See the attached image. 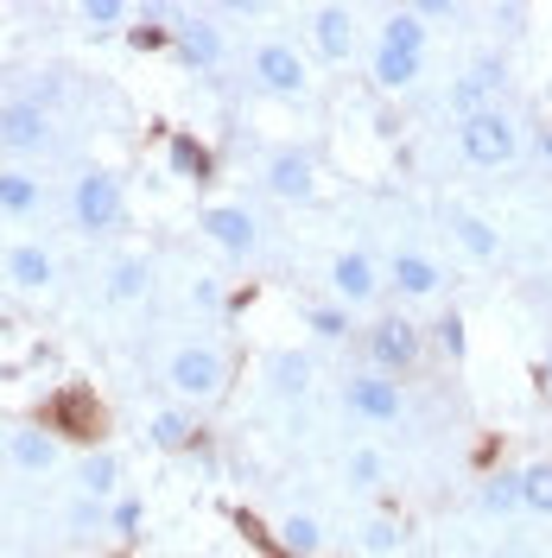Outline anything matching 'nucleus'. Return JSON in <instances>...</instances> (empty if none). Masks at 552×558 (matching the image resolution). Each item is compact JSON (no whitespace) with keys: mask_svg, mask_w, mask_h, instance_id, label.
<instances>
[{"mask_svg":"<svg viewBox=\"0 0 552 558\" xmlns=\"http://www.w3.org/2000/svg\"><path fill=\"white\" fill-rule=\"evenodd\" d=\"M121 216H128V197H121V178L108 172V166H83V172L70 178V222L83 235L121 229Z\"/></svg>","mask_w":552,"mask_h":558,"instance_id":"obj_1","label":"nucleus"},{"mask_svg":"<svg viewBox=\"0 0 552 558\" xmlns=\"http://www.w3.org/2000/svg\"><path fill=\"white\" fill-rule=\"evenodd\" d=\"M362 349H369V368H375V375H394V381H400V375H413L419 355H425V330H419L413 317L387 312L362 330Z\"/></svg>","mask_w":552,"mask_h":558,"instance_id":"obj_2","label":"nucleus"},{"mask_svg":"<svg viewBox=\"0 0 552 558\" xmlns=\"http://www.w3.org/2000/svg\"><path fill=\"white\" fill-rule=\"evenodd\" d=\"M457 153L470 159V166H483V172H495V166H508L520 153V128L508 108H483V114H464L457 121Z\"/></svg>","mask_w":552,"mask_h":558,"instance_id":"obj_3","label":"nucleus"},{"mask_svg":"<svg viewBox=\"0 0 552 558\" xmlns=\"http://www.w3.org/2000/svg\"><path fill=\"white\" fill-rule=\"evenodd\" d=\"M166 381H172L178 400L204 407V400H216V393L229 387V355L216 343H184V349H172V362H166Z\"/></svg>","mask_w":552,"mask_h":558,"instance_id":"obj_4","label":"nucleus"},{"mask_svg":"<svg viewBox=\"0 0 552 558\" xmlns=\"http://www.w3.org/2000/svg\"><path fill=\"white\" fill-rule=\"evenodd\" d=\"M254 83L267 89V96H279V102H305L311 96V70L305 58L286 45V38H267V45H254Z\"/></svg>","mask_w":552,"mask_h":558,"instance_id":"obj_5","label":"nucleus"},{"mask_svg":"<svg viewBox=\"0 0 552 558\" xmlns=\"http://www.w3.org/2000/svg\"><path fill=\"white\" fill-rule=\"evenodd\" d=\"M344 407L362 425H400V413H407V393H400V381L394 375H375V368H356L344 381Z\"/></svg>","mask_w":552,"mask_h":558,"instance_id":"obj_6","label":"nucleus"},{"mask_svg":"<svg viewBox=\"0 0 552 558\" xmlns=\"http://www.w3.org/2000/svg\"><path fill=\"white\" fill-rule=\"evenodd\" d=\"M502 89H508V64L502 58H477V64L464 70L457 83H451V114L464 121V114H483V108H502Z\"/></svg>","mask_w":552,"mask_h":558,"instance_id":"obj_7","label":"nucleus"},{"mask_svg":"<svg viewBox=\"0 0 552 558\" xmlns=\"http://www.w3.org/2000/svg\"><path fill=\"white\" fill-rule=\"evenodd\" d=\"M381 286H387V279H381V267L369 260V254H362V247H344V254L331 260V299H337L344 312H362V305H375Z\"/></svg>","mask_w":552,"mask_h":558,"instance_id":"obj_8","label":"nucleus"},{"mask_svg":"<svg viewBox=\"0 0 552 558\" xmlns=\"http://www.w3.org/2000/svg\"><path fill=\"white\" fill-rule=\"evenodd\" d=\"M197 229H204L223 254H236V260H248L254 242H261V222H254V209L248 204H209L204 216H197Z\"/></svg>","mask_w":552,"mask_h":558,"instance_id":"obj_9","label":"nucleus"},{"mask_svg":"<svg viewBox=\"0 0 552 558\" xmlns=\"http://www.w3.org/2000/svg\"><path fill=\"white\" fill-rule=\"evenodd\" d=\"M261 178H267V191H274V197H286V204H305V197H317V159H311V146H279Z\"/></svg>","mask_w":552,"mask_h":558,"instance_id":"obj_10","label":"nucleus"},{"mask_svg":"<svg viewBox=\"0 0 552 558\" xmlns=\"http://www.w3.org/2000/svg\"><path fill=\"white\" fill-rule=\"evenodd\" d=\"M172 45H178V58L191 70H223V58H229V38H223V26L216 20H204V13H184L172 26Z\"/></svg>","mask_w":552,"mask_h":558,"instance_id":"obj_11","label":"nucleus"},{"mask_svg":"<svg viewBox=\"0 0 552 558\" xmlns=\"http://www.w3.org/2000/svg\"><path fill=\"white\" fill-rule=\"evenodd\" d=\"M387 286H394L400 299H439V292H445V267H439L432 254H419V247H394Z\"/></svg>","mask_w":552,"mask_h":558,"instance_id":"obj_12","label":"nucleus"},{"mask_svg":"<svg viewBox=\"0 0 552 558\" xmlns=\"http://www.w3.org/2000/svg\"><path fill=\"white\" fill-rule=\"evenodd\" d=\"M0 146H7V153H45V146H51V114H45V102H7L0 108Z\"/></svg>","mask_w":552,"mask_h":558,"instance_id":"obj_13","label":"nucleus"},{"mask_svg":"<svg viewBox=\"0 0 552 558\" xmlns=\"http://www.w3.org/2000/svg\"><path fill=\"white\" fill-rule=\"evenodd\" d=\"M7 457H13V470L45 476V470H58V432L51 425H13L7 432Z\"/></svg>","mask_w":552,"mask_h":558,"instance_id":"obj_14","label":"nucleus"},{"mask_svg":"<svg viewBox=\"0 0 552 558\" xmlns=\"http://www.w3.org/2000/svg\"><path fill=\"white\" fill-rule=\"evenodd\" d=\"M311 45H317L331 64H349V58H356V13H349V7H317V13H311Z\"/></svg>","mask_w":552,"mask_h":558,"instance_id":"obj_15","label":"nucleus"},{"mask_svg":"<svg viewBox=\"0 0 552 558\" xmlns=\"http://www.w3.org/2000/svg\"><path fill=\"white\" fill-rule=\"evenodd\" d=\"M311 381H317V362H311L305 349H274L267 355V387H274L279 400H305Z\"/></svg>","mask_w":552,"mask_h":558,"instance_id":"obj_16","label":"nucleus"},{"mask_svg":"<svg viewBox=\"0 0 552 558\" xmlns=\"http://www.w3.org/2000/svg\"><path fill=\"white\" fill-rule=\"evenodd\" d=\"M7 279H13L20 292H45V286L58 279V260H51V247H45V242L7 247Z\"/></svg>","mask_w":552,"mask_h":558,"instance_id":"obj_17","label":"nucleus"},{"mask_svg":"<svg viewBox=\"0 0 552 558\" xmlns=\"http://www.w3.org/2000/svg\"><path fill=\"white\" fill-rule=\"evenodd\" d=\"M451 235H457V247L470 260H495L502 254V229L489 216H477V209H451Z\"/></svg>","mask_w":552,"mask_h":558,"instance_id":"obj_18","label":"nucleus"},{"mask_svg":"<svg viewBox=\"0 0 552 558\" xmlns=\"http://www.w3.org/2000/svg\"><path fill=\"white\" fill-rule=\"evenodd\" d=\"M419 70H425V58H413V51H387V45H375V58H369V76H375V89H387V96L413 89Z\"/></svg>","mask_w":552,"mask_h":558,"instance_id":"obj_19","label":"nucleus"},{"mask_svg":"<svg viewBox=\"0 0 552 558\" xmlns=\"http://www.w3.org/2000/svg\"><path fill=\"white\" fill-rule=\"evenodd\" d=\"M375 45H387V51H413V58H425V20H419L413 7H394V13L381 20Z\"/></svg>","mask_w":552,"mask_h":558,"instance_id":"obj_20","label":"nucleus"},{"mask_svg":"<svg viewBox=\"0 0 552 558\" xmlns=\"http://www.w3.org/2000/svg\"><path fill=\"white\" fill-rule=\"evenodd\" d=\"M146 438H153L159 451H197V418L178 413V407H166V413L146 418Z\"/></svg>","mask_w":552,"mask_h":558,"instance_id":"obj_21","label":"nucleus"},{"mask_svg":"<svg viewBox=\"0 0 552 558\" xmlns=\"http://www.w3.org/2000/svg\"><path fill=\"white\" fill-rule=\"evenodd\" d=\"M274 533H279V546H286L292 558H324V546H331L324 521H311V514H286Z\"/></svg>","mask_w":552,"mask_h":558,"instance_id":"obj_22","label":"nucleus"},{"mask_svg":"<svg viewBox=\"0 0 552 558\" xmlns=\"http://www.w3.org/2000/svg\"><path fill=\"white\" fill-rule=\"evenodd\" d=\"M146 292H153V260L146 254H128V260L108 267V299L128 305V299H146Z\"/></svg>","mask_w":552,"mask_h":558,"instance_id":"obj_23","label":"nucleus"},{"mask_svg":"<svg viewBox=\"0 0 552 558\" xmlns=\"http://www.w3.org/2000/svg\"><path fill=\"white\" fill-rule=\"evenodd\" d=\"M38 204H45L38 178L20 172V166H7V172H0V209H7V216H38Z\"/></svg>","mask_w":552,"mask_h":558,"instance_id":"obj_24","label":"nucleus"},{"mask_svg":"<svg viewBox=\"0 0 552 558\" xmlns=\"http://www.w3.org/2000/svg\"><path fill=\"white\" fill-rule=\"evenodd\" d=\"M115 483H121V463H115L108 451H89L83 463H76V488H83L89 501H108V495H115Z\"/></svg>","mask_w":552,"mask_h":558,"instance_id":"obj_25","label":"nucleus"},{"mask_svg":"<svg viewBox=\"0 0 552 558\" xmlns=\"http://www.w3.org/2000/svg\"><path fill=\"white\" fill-rule=\"evenodd\" d=\"M58 425H76V438H103V407H96L89 393H64L58 413H51V432H58Z\"/></svg>","mask_w":552,"mask_h":558,"instance_id":"obj_26","label":"nucleus"},{"mask_svg":"<svg viewBox=\"0 0 552 558\" xmlns=\"http://www.w3.org/2000/svg\"><path fill=\"white\" fill-rule=\"evenodd\" d=\"M344 483L349 488H381V483H387V451H375V445H356V451L344 457Z\"/></svg>","mask_w":552,"mask_h":558,"instance_id":"obj_27","label":"nucleus"},{"mask_svg":"<svg viewBox=\"0 0 552 558\" xmlns=\"http://www.w3.org/2000/svg\"><path fill=\"white\" fill-rule=\"evenodd\" d=\"M520 508L552 521V457H540V463H527V470H520Z\"/></svg>","mask_w":552,"mask_h":558,"instance_id":"obj_28","label":"nucleus"},{"mask_svg":"<svg viewBox=\"0 0 552 558\" xmlns=\"http://www.w3.org/2000/svg\"><path fill=\"white\" fill-rule=\"evenodd\" d=\"M477 508L483 514H520V470H495L477 495Z\"/></svg>","mask_w":552,"mask_h":558,"instance_id":"obj_29","label":"nucleus"},{"mask_svg":"<svg viewBox=\"0 0 552 558\" xmlns=\"http://www.w3.org/2000/svg\"><path fill=\"white\" fill-rule=\"evenodd\" d=\"M400 546H407V526L394 521V514H375V521L362 526V553L369 558H400Z\"/></svg>","mask_w":552,"mask_h":558,"instance_id":"obj_30","label":"nucleus"},{"mask_svg":"<svg viewBox=\"0 0 552 558\" xmlns=\"http://www.w3.org/2000/svg\"><path fill=\"white\" fill-rule=\"evenodd\" d=\"M425 337H432V349L445 355V362H464V349H470V324L457 312H445L439 324H425Z\"/></svg>","mask_w":552,"mask_h":558,"instance_id":"obj_31","label":"nucleus"},{"mask_svg":"<svg viewBox=\"0 0 552 558\" xmlns=\"http://www.w3.org/2000/svg\"><path fill=\"white\" fill-rule=\"evenodd\" d=\"M166 20H172L166 7H140L134 26H128V38H134L140 51H159V45H172V26H166Z\"/></svg>","mask_w":552,"mask_h":558,"instance_id":"obj_32","label":"nucleus"},{"mask_svg":"<svg viewBox=\"0 0 552 558\" xmlns=\"http://www.w3.org/2000/svg\"><path fill=\"white\" fill-rule=\"evenodd\" d=\"M172 172H178V178H197V184L216 172V166H209V146H204V140L172 134Z\"/></svg>","mask_w":552,"mask_h":558,"instance_id":"obj_33","label":"nucleus"},{"mask_svg":"<svg viewBox=\"0 0 552 558\" xmlns=\"http://www.w3.org/2000/svg\"><path fill=\"white\" fill-rule=\"evenodd\" d=\"M305 330L317 337V343H344L356 324H349V312L337 305V299H331V305H311V312H305Z\"/></svg>","mask_w":552,"mask_h":558,"instance_id":"obj_34","label":"nucleus"},{"mask_svg":"<svg viewBox=\"0 0 552 558\" xmlns=\"http://www.w3.org/2000/svg\"><path fill=\"white\" fill-rule=\"evenodd\" d=\"M121 20H128L121 0H83V26H89V33H115Z\"/></svg>","mask_w":552,"mask_h":558,"instance_id":"obj_35","label":"nucleus"},{"mask_svg":"<svg viewBox=\"0 0 552 558\" xmlns=\"http://www.w3.org/2000/svg\"><path fill=\"white\" fill-rule=\"evenodd\" d=\"M70 526H76V533H103V526H108V508H103V501H89V495H83V501L70 508Z\"/></svg>","mask_w":552,"mask_h":558,"instance_id":"obj_36","label":"nucleus"},{"mask_svg":"<svg viewBox=\"0 0 552 558\" xmlns=\"http://www.w3.org/2000/svg\"><path fill=\"white\" fill-rule=\"evenodd\" d=\"M108 526H115L121 539H134L140 533V501H115V508H108Z\"/></svg>","mask_w":552,"mask_h":558,"instance_id":"obj_37","label":"nucleus"},{"mask_svg":"<svg viewBox=\"0 0 552 558\" xmlns=\"http://www.w3.org/2000/svg\"><path fill=\"white\" fill-rule=\"evenodd\" d=\"M413 13H419V20H464V7H457V0H419Z\"/></svg>","mask_w":552,"mask_h":558,"instance_id":"obj_38","label":"nucleus"},{"mask_svg":"<svg viewBox=\"0 0 552 558\" xmlns=\"http://www.w3.org/2000/svg\"><path fill=\"white\" fill-rule=\"evenodd\" d=\"M191 305H204V312H223V286H216V279H197V286H191Z\"/></svg>","mask_w":552,"mask_h":558,"instance_id":"obj_39","label":"nucleus"},{"mask_svg":"<svg viewBox=\"0 0 552 558\" xmlns=\"http://www.w3.org/2000/svg\"><path fill=\"white\" fill-rule=\"evenodd\" d=\"M495 26H502L508 38H520L527 33V7H495Z\"/></svg>","mask_w":552,"mask_h":558,"instance_id":"obj_40","label":"nucleus"},{"mask_svg":"<svg viewBox=\"0 0 552 558\" xmlns=\"http://www.w3.org/2000/svg\"><path fill=\"white\" fill-rule=\"evenodd\" d=\"M533 146H540V159L552 166V128H540V140H533Z\"/></svg>","mask_w":552,"mask_h":558,"instance_id":"obj_41","label":"nucleus"},{"mask_svg":"<svg viewBox=\"0 0 552 558\" xmlns=\"http://www.w3.org/2000/svg\"><path fill=\"white\" fill-rule=\"evenodd\" d=\"M540 381H547V387H552V349H547V362H540Z\"/></svg>","mask_w":552,"mask_h":558,"instance_id":"obj_42","label":"nucleus"}]
</instances>
